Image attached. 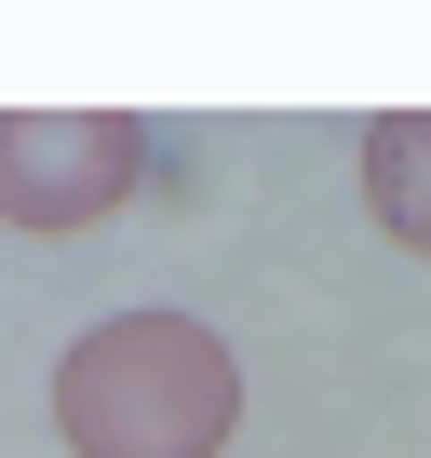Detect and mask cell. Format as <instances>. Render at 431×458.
<instances>
[{"label": "cell", "mask_w": 431, "mask_h": 458, "mask_svg": "<svg viewBox=\"0 0 431 458\" xmlns=\"http://www.w3.org/2000/svg\"><path fill=\"white\" fill-rule=\"evenodd\" d=\"M243 418V364L189 310H122L55 364V431L68 458H216Z\"/></svg>", "instance_id": "cell-1"}, {"label": "cell", "mask_w": 431, "mask_h": 458, "mask_svg": "<svg viewBox=\"0 0 431 458\" xmlns=\"http://www.w3.org/2000/svg\"><path fill=\"white\" fill-rule=\"evenodd\" d=\"M148 135L122 108H0V229H95L135 202Z\"/></svg>", "instance_id": "cell-2"}, {"label": "cell", "mask_w": 431, "mask_h": 458, "mask_svg": "<svg viewBox=\"0 0 431 458\" xmlns=\"http://www.w3.org/2000/svg\"><path fill=\"white\" fill-rule=\"evenodd\" d=\"M364 202L404 257H431V108H377L364 122Z\"/></svg>", "instance_id": "cell-3"}]
</instances>
